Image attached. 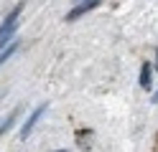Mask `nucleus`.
Segmentation results:
<instances>
[{
    "label": "nucleus",
    "instance_id": "1",
    "mask_svg": "<svg viewBox=\"0 0 158 152\" xmlns=\"http://www.w3.org/2000/svg\"><path fill=\"white\" fill-rule=\"evenodd\" d=\"M18 15H21V5H15L10 13L5 15V20L0 23V48H3L8 41L13 38V33H15V25H18Z\"/></svg>",
    "mask_w": 158,
    "mask_h": 152
},
{
    "label": "nucleus",
    "instance_id": "2",
    "mask_svg": "<svg viewBox=\"0 0 158 152\" xmlns=\"http://www.w3.org/2000/svg\"><path fill=\"white\" fill-rule=\"evenodd\" d=\"M102 0H82L77 8H72L69 10V15H66V20H77V18H82V15H87L89 10H94L97 5H100Z\"/></svg>",
    "mask_w": 158,
    "mask_h": 152
},
{
    "label": "nucleus",
    "instance_id": "3",
    "mask_svg": "<svg viewBox=\"0 0 158 152\" xmlns=\"http://www.w3.org/2000/svg\"><path fill=\"white\" fill-rule=\"evenodd\" d=\"M44 111H46V104H41V107H36V109L31 111V117L26 119V124H23V129H21V134H23V139H26L28 134H31V129H33V127L38 124V119L44 117Z\"/></svg>",
    "mask_w": 158,
    "mask_h": 152
},
{
    "label": "nucleus",
    "instance_id": "4",
    "mask_svg": "<svg viewBox=\"0 0 158 152\" xmlns=\"http://www.w3.org/2000/svg\"><path fill=\"white\" fill-rule=\"evenodd\" d=\"M151 84H153V68H151V64H143L140 66V86L151 89Z\"/></svg>",
    "mask_w": 158,
    "mask_h": 152
},
{
    "label": "nucleus",
    "instance_id": "5",
    "mask_svg": "<svg viewBox=\"0 0 158 152\" xmlns=\"http://www.w3.org/2000/svg\"><path fill=\"white\" fill-rule=\"evenodd\" d=\"M15 51H18V43H15V41H13V43H8L3 51H0V64H5V61L10 58V56L15 53Z\"/></svg>",
    "mask_w": 158,
    "mask_h": 152
},
{
    "label": "nucleus",
    "instance_id": "6",
    "mask_svg": "<svg viewBox=\"0 0 158 152\" xmlns=\"http://www.w3.org/2000/svg\"><path fill=\"white\" fill-rule=\"evenodd\" d=\"M15 117H18V111H13V114H10V117H8V119L3 122V127H0V134H5V132H8V129L13 127V122H15Z\"/></svg>",
    "mask_w": 158,
    "mask_h": 152
},
{
    "label": "nucleus",
    "instance_id": "7",
    "mask_svg": "<svg viewBox=\"0 0 158 152\" xmlns=\"http://www.w3.org/2000/svg\"><path fill=\"white\" fill-rule=\"evenodd\" d=\"M153 101H158V91H156V96H153Z\"/></svg>",
    "mask_w": 158,
    "mask_h": 152
}]
</instances>
